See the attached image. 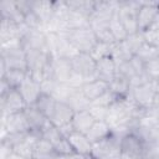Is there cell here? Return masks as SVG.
<instances>
[{"label": "cell", "mask_w": 159, "mask_h": 159, "mask_svg": "<svg viewBox=\"0 0 159 159\" xmlns=\"http://www.w3.org/2000/svg\"><path fill=\"white\" fill-rule=\"evenodd\" d=\"M123 137H118L111 133L108 137L103 138L92 144L91 157L93 159H119L122 155L120 140Z\"/></svg>", "instance_id": "obj_1"}, {"label": "cell", "mask_w": 159, "mask_h": 159, "mask_svg": "<svg viewBox=\"0 0 159 159\" xmlns=\"http://www.w3.org/2000/svg\"><path fill=\"white\" fill-rule=\"evenodd\" d=\"M140 6L142 1H118V15L128 36L140 32L137 20Z\"/></svg>", "instance_id": "obj_2"}, {"label": "cell", "mask_w": 159, "mask_h": 159, "mask_svg": "<svg viewBox=\"0 0 159 159\" xmlns=\"http://www.w3.org/2000/svg\"><path fill=\"white\" fill-rule=\"evenodd\" d=\"M63 35L67 36V39L70 40L72 46L78 52L91 53V51L93 50V47L98 42V40L96 37V34H94V31L91 26L72 30V31H68L67 34H63Z\"/></svg>", "instance_id": "obj_3"}, {"label": "cell", "mask_w": 159, "mask_h": 159, "mask_svg": "<svg viewBox=\"0 0 159 159\" xmlns=\"http://www.w3.org/2000/svg\"><path fill=\"white\" fill-rule=\"evenodd\" d=\"M72 61V67L73 71L78 75H81L82 77H84L86 82L97 80L96 78V68H97V61L86 52H78L73 58H71Z\"/></svg>", "instance_id": "obj_4"}, {"label": "cell", "mask_w": 159, "mask_h": 159, "mask_svg": "<svg viewBox=\"0 0 159 159\" xmlns=\"http://www.w3.org/2000/svg\"><path fill=\"white\" fill-rule=\"evenodd\" d=\"M30 130L31 128L25 112L11 113L6 117H1V139L6 137L7 133H26Z\"/></svg>", "instance_id": "obj_5"}, {"label": "cell", "mask_w": 159, "mask_h": 159, "mask_svg": "<svg viewBox=\"0 0 159 159\" xmlns=\"http://www.w3.org/2000/svg\"><path fill=\"white\" fill-rule=\"evenodd\" d=\"M1 117H6L11 113L24 112L27 108L25 99L17 89H10L5 96L0 97Z\"/></svg>", "instance_id": "obj_6"}, {"label": "cell", "mask_w": 159, "mask_h": 159, "mask_svg": "<svg viewBox=\"0 0 159 159\" xmlns=\"http://www.w3.org/2000/svg\"><path fill=\"white\" fill-rule=\"evenodd\" d=\"M159 15V2H154V1H142V6L138 11V27L139 31H144L148 27H150L153 25V22L155 21V19Z\"/></svg>", "instance_id": "obj_7"}, {"label": "cell", "mask_w": 159, "mask_h": 159, "mask_svg": "<svg viewBox=\"0 0 159 159\" xmlns=\"http://www.w3.org/2000/svg\"><path fill=\"white\" fill-rule=\"evenodd\" d=\"M129 96L132 97V99L134 101V103L144 109H148L153 106V101L155 97V91L154 87L152 84V81L142 84L139 87L132 88L129 92Z\"/></svg>", "instance_id": "obj_8"}, {"label": "cell", "mask_w": 159, "mask_h": 159, "mask_svg": "<svg viewBox=\"0 0 159 159\" xmlns=\"http://www.w3.org/2000/svg\"><path fill=\"white\" fill-rule=\"evenodd\" d=\"M17 91L21 93L22 98L25 99L27 107L29 106H35V103L37 102L39 97L41 96V87L40 83L36 82L30 75H27V77L24 80V82L20 84V87L17 88Z\"/></svg>", "instance_id": "obj_9"}, {"label": "cell", "mask_w": 159, "mask_h": 159, "mask_svg": "<svg viewBox=\"0 0 159 159\" xmlns=\"http://www.w3.org/2000/svg\"><path fill=\"white\" fill-rule=\"evenodd\" d=\"M51 56L47 51L43 50H27L26 51V61H27V71L29 73L41 72L43 67L51 61Z\"/></svg>", "instance_id": "obj_10"}, {"label": "cell", "mask_w": 159, "mask_h": 159, "mask_svg": "<svg viewBox=\"0 0 159 159\" xmlns=\"http://www.w3.org/2000/svg\"><path fill=\"white\" fill-rule=\"evenodd\" d=\"M22 48L27 50H43L47 51L46 47V32L43 30H30L21 39Z\"/></svg>", "instance_id": "obj_11"}, {"label": "cell", "mask_w": 159, "mask_h": 159, "mask_svg": "<svg viewBox=\"0 0 159 159\" xmlns=\"http://www.w3.org/2000/svg\"><path fill=\"white\" fill-rule=\"evenodd\" d=\"M51 63H52V68H53V73H55V80L57 82L67 83L70 77L73 73L71 58L55 57V58H51Z\"/></svg>", "instance_id": "obj_12"}, {"label": "cell", "mask_w": 159, "mask_h": 159, "mask_svg": "<svg viewBox=\"0 0 159 159\" xmlns=\"http://www.w3.org/2000/svg\"><path fill=\"white\" fill-rule=\"evenodd\" d=\"M120 148H122V153L138 159L144 150V143L133 133H128L125 134L122 140H120Z\"/></svg>", "instance_id": "obj_13"}, {"label": "cell", "mask_w": 159, "mask_h": 159, "mask_svg": "<svg viewBox=\"0 0 159 159\" xmlns=\"http://www.w3.org/2000/svg\"><path fill=\"white\" fill-rule=\"evenodd\" d=\"M116 75H117V65L111 56L103 57L97 61V68H96V78L97 80H102V81L109 83L113 81Z\"/></svg>", "instance_id": "obj_14"}, {"label": "cell", "mask_w": 159, "mask_h": 159, "mask_svg": "<svg viewBox=\"0 0 159 159\" xmlns=\"http://www.w3.org/2000/svg\"><path fill=\"white\" fill-rule=\"evenodd\" d=\"M73 114H75V111L66 102H57L55 111H53V114L51 116L50 120L57 128H61V127L70 124L72 122Z\"/></svg>", "instance_id": "obj_15"}, {"label": "cell", "mask_w": 159, "mask_h": 159, "mask_svg": "<svg viewBox=\"0 0 159 159\" xmlns=\"http://www.w3.org/2000/svg\"><path fill=\"white\" fill-rule=\"evenodd\" d=\"M30 7L41 20L45 31L46 26L51 22L55 15L53 1H30Z\"/></svg>", "instance_id": "obj_16"}, {"label": "cell", "mask_w": 159, "mask_h": 159, "mask_svg": "<svg viewBox=\"0 0 159 159\" xmlns=\"http://www.w3.org/2000/svg\"><path fill=\"white\" fill-rule=\"evenodd\" d=\"M71 147L73 148L75 153L81 154V155H91L92 152V143L91 140L87 138L86 134L80 133V132H72L68 137H67Z\"/></svg>", "instance_id": "obj_17"}, {"label": "cell", "mask_w": 159, "mask_h": 159, "mask_svg": "<svg viewBox=\"0 0 159 159\" xmlns=\"http://www.w3.org/2000/svg\"><path fill=\"white\" fill-rule=\"evenodd\" d=\"M109 89V83L102 81V80H93L89 82H86L82 87V92L83 94L91 101L93 102L94 99H97L99 96H102L103 93H106Z\"/></svg>", "instance_id": "obj_18"}, {"label": "cell", "mask_w": 159, "mask_h": 159, "mask_svg": "<svg viewBox=\"0 0 159 159\" xmlns=\"http://www.w3.org/2000/svg\"><path fill=\"white\" fill-rule=\"evenodd\" d=\"M94 122L96 119L92 117V114L88 111H80V112H75L71 124L76 132L87 134V132L91 129Z\"/></svg>", "instance_id": "obj_19"}, {"label": "cell", "mask_w": 159, "mask_h": 159, "mask_svg": "<svg viewBox=\"0 0 159 159\" xmlns=\"http://www.w3.org/2000/svg\"><path fill=\"white\" fill-rule=\"evenodd\" d=\"M75 112H80V111H88L89 107L92 106V102L83 94L82 88L78 89H73L71 96L68 97L67 102H66Z\"/></svg>", "instance_id": "obj_20"}, {"label": "cell", "mask_w": 159, "mask_h": 159, "mask_svg": "<svg viewBox=\"0 0 159 159\" xmlns=\"http://www.w3.org/2000/svg\"><path fill=\"white\" fill-rule=\"evenodd\" d=\"M25 114H26V118H27V122L30 124V128L32 132H41V128L43 127V124L46 123L47 118L37 109L36 106H29L25 111ZM41 134V133H40Z\"/></svg>", "instance_id": "obj_21"}, {"label": "cell", "mask_w": 159, "mask_h": 159, "mask_svg": "<svg viewBox=\"0 0 159 159\" xmlns=\"http://www.w3.org/2000/svg\"><path fill=\"white\" fill-rule=\"evenodd\" d=\"M109 134H111V128H109L108 123L106 120H96L86 135L93 144V143L108 137Z\"/></svg>", "instance_id": "obj_22"}, {"label": "cell", "mask_w": 159, "mask_h": 159, "mask_svg": "<svg viewBox=\"0 0 159 159\" xmlns=\"http://www.w3.org/2000/svg\"><path fill=\"white\" fill-rule=\"evenodd\" d=\"M56 152H55V147L53 144L45 139V138H39V140L35 144L34 148V158L36 159H50L56 157Z\"/></svg>", "instance_id": "obj_23"}, {"label": "cell", "mask_w": 159, "mask_h": 159, "mask_svg": "<svg viewBox=\"0 0 159 159\" xmlns=\"http://www.w3.org/2000/svg\"><path fill=\"white\" fill-rule=\"evenodd\" d=\"M109 91L114 93L118 98L127 97L130 92V84L127 78H124L120 75H116L112 82H109Z\"/></svg>", "instance_id": "obj_24"}, {"label": "cell", "mask_w": 159, "mask_h": 159, "mask_svg": "<svg viewBox=\"0 0 159 159\" xmlns=\"http://www.w3.org/2000/svg\"><path fill=\"white\" fill-rule=\"evenodd\" d=\"M56 103L57 101L52 97V96H48V94H43L41 93V96L39 97L37 102L35 103V106L37 107V109L47 118L50 119L51 116L53 114V111H55V107H56Z\"/></svg>", "instance_id": "obj_25"}, {"label": "cell", "mask_w": 159, "mask_h": 159, "mask_svg": "<svg viewBox=\"0 0 159 159\" xmlns=\"http://www.w3.org/2000/svg\"><path fill=\"white\" fill-rule=\"evenodd\" d=\"M109 30H111L116 42H122V41H124L128 37V34H127V31H125L120 19H119L118 9H117V11L114 12V15L112 16V19L109 21Z\"/></svg>", "instance_id": "obj_26"}, {"label": "cell", "mask_w": 159, "mask_h": 159, "mask_svg": "<svg viewBox=\"0 0 159 159\" xmlns=\"http://www.w3.org/2000/svg\"><path fill=\"white\" fill-rule=\"evenodd\" d=\"M27 75L29 72L21 71V70H6V72L1 76V78L6 81V83L12 89H17L20 84L24 82V80L27 77Z\"/></svg>", "instance_id": "obj_27"}, {"label": "cell", "mask_w": 159, "mask_h": 159, "mask_svg": "<svg viewBox=\"0 0 159 159\" xmlns=\"http://www.w3.org/2000/svg\"><path fill=\"white\" fill-rule=\"evenodd\" d=\"M68 7L76 12L82 14L86 17H89L96 6V1H88V0H75V1H66Z\"/></svg>", "instance_id": "obj_28"}, {"label": "cell", "mask_w": 159, "mask_h": 159, "mask_svg": "<svg viewBox=\"0 0 159 159\" xmlns=\"http://www.w3.org/2000/svg\"><path fill=\"white\" fill-rule=\"evenodd\" d=\"M40 133H41V138L50 140L52 144H56L58 140H61L63 138V135L60 132V128H57L55 124H52V122L50 119L46 120V123L41 128Z\"/></svg>", "instance_id": "obj_29"}, {"label": "cell", "mask_w": 159, "mask_h": 159, "mask_svg": "<svg viewBox=\"0 0 159 159\" xmlns=\"http://www.w3.org/2000/svg\"><path fill=\"white\" fill-rule=\"evenodd\" d=\"M135 56H138L142 61H144L147 63V62H149V61L155 60V58L159 57V48L144 42L142 45V47L138 50V52L135 53Z\"/></svg>", "instance_id": "obj_30"}, {"label": "cell", "mask_w": 159, "mask_h": 159, "mask_svg": "<svg viewBox=\"0 0 159 159\" xmlns=\"http://www.w3.org/2000/svg\"><path fill=\"white\" fill-rule=\"evenodd\" d=\"M75 88H72L68 83H63V82H57L53 92H52V97L57 101V102H67L68 97L71 96L72 91Z\"/></svg>", "instance_id": "obj_31"}, {"label": "cell", "mask_w": 159, "mask_h": 159, "mask_svg": "<svg viewBox=\"0 0 159 159\" xmlns=\"http://www.w3.org/2000/svg\"><path fill=\"white\" fill-rule=\"evenodd\" d=\"M113 47H114V43L113 45H109V43H103V42H97V45L93 47V50L91 51V56L98 61L103 57H108L112 55V51H113Z\"/></svg>", "instance_id": "obj_32"}, {"label": "cell", "mask_w": 159, "mask_h": 159, "mask_svg": "<svg viewBox=\"0 0 159 159\" xmlns=\"http://www.w3.org/2000/svg\"><path fill=\"white\" fill-rule=\"evenodd\" d=\"M125 42H127V45L129 46V48L132 50V52L135 55V53L138 52V50L142 47V45L144 43L143 34H142V32H137V34L129 35V36L125 39Z\"/></svg>", "instance_id": "obj_33"}, {"label": "cell", "mask_w": 159, "mask_h": 159, "mask_svg": "<svg viewBox=\"0 0 159 159\" xmlns=\"http://www.w3.org/2000/svg\"><path fill=\"white\" fill-rule=\"evenodd\" d=\"M144 73L148 76V78L150 81L159 80V57L145 63Z\"/></svg>", "instance_id": "obj_34"}, {"label": "cell", "mask_w": 159, "mask_h": 159, "mask_svg": "<svg viewBox=\"0 0 159 159\" xmlns=\"http://www.w3.org/2000/svg\"><path fill=\"white\" fill-rule=\"evenodd\" d=\"M55 147V152L57 155H71V154H75V150L73 148L71 147L70 142L67 138H62L61 140H58L56 144H53Z\"/></svg>", "instance_id": "obj_35"}, {"label": "cell", "mask_w": 159, "mask_h": 159, "mask_svg": "<svg viewBox=\"0 0 159 159\" xmlns=\"http://www.w3.org/2000/svg\"><path fill=\"white\" fill-rule=\"evenodd\" d=\"M117 75H120L123 76L124 78H127L128 81H130L135 75H138L135 72V70L133 68L130 61H127V62H123V63H119L117 65Z\"/></svg>", "instance_id": "obj_36"}, {"label": "cell", "mask_w": 159, "mask_h": 159, "mask_svg": "<svg viewBox=\"0 0 159 159\" xmlns=\"http://www.w3.org/2000/svg\"><path fill=\"white\" fill-rule=\"evenodd\" d=\"M94 34H96V37L99 42H103V43H109V45H113L116 43V40L109 30V26L108 27H102V29H98V30H93Z\"/></svg>", "instance_id": "obj_37"}, {"label": "cell", "mask_w": 159, "mask_h": 159, "mask_svg": "<svg viewBox=\"0 0 159 159\" xmlns=\"http://www.w3.org/2000/svg\"><path fill=\"white\" fill-rule=\"evenodd\" d=\"M118 97L114 94V93H112L109 89L106 92V93H103L102 96H99L97 99H94L93 102H92V104H94V106H103V107H109L116 99H117Z\"/></svg>", "instance_id": "obj_38"}, {"label": "cell", "mask_w": 159, "mask_h": 159, "mask_svg": "<svg viewBox=\"0 0 159 159\" xmlns=\"http://www.w3.org/2000/svg\"><path fill=\"white\" fill-rule=\"evenodd\" d=\"M108 109L109 107H103V106H94L92 104L88 109V112L92 114V117L96 120H106L108 117Z\"/></svg>", "instance_id": "obj_39"}, {"label": "cell", "mask_w": 159, "mask_h": 159, "mask_svg": "<svg viewBox=\"0 0 159 159\" xmlns=\"http://www.w3.org/2000/svg\"><path fill=\"white\" fill-rule=\"evenodd\" d=\"M150 82V80L148 78V76L143 72V73H139V75H135L130 81H129V84H130V89L132 88H135V87H139L142 84H145Z\"/></svg>", "instance_id": "obj_40"}, {"label": "cell", "mask_w": 159, "mask_h": 159, "mask_svg": "<svg viewBox=\"0 0 159 159\" xmlns=\"http://www.w3.org/2000/svg\"><path fill=\"white\" fill-rule=\"evenodd\" d=\"M57 84V81L56 80H43L41 83H40V87H41V92L43 94H48L51 96L55 87Z\"/></svg>", "instance_id": "obj_41"}, {"label": "cell", "mask_w": 159, "mask_h": 159, "mask_svg": "<svg viewBox=\"0 0 159 159\" xmlns=\"http://www.w3.org/2000/svg\"><path fill=\"white\" fill-rule=\"evenodd\" d=\"M130 63H132V66H133V68L135 70V72L139 75V73H143L144 72V68H145V62L144 61H142L138 56H133L132 57V60H130Z\"/></svg>", "instance_id": "obj_42"}, {"label": "cell", "mask_w": 159, "mask_h": 159, "mask_svg": "<svg viewBox=\"0 0 159 159\" xmlns=\"http://www.w3.org/2000/svg\"><path fill=\"white\" fill-rule=\"evenodd\" d=\"M150 129V135H152V142H158L159 143V122L152 124L149 127Z\"/></svg>", "instance_id": "obj_43"}, {"label": "cell", "mask_w": 159, "mask_h": 159, "mask_svg": "<svg viewBox=\"0 0 159 159\" xmlns=\"http://www.w3.org/2000/svg\"><path fill=\"white\" fill-rule=\"evenodd\" d=\"M6 159H26V158H24V157H21V155H19L17 153H15V152H11L9 155H7V158Z\"/></svg>", "instance_id": "obj_44"}, {"label": "cell", "mask_w": 159, "mask_h": 159, "mask_svg": "<svg viewBox=\"0 0 159 159\" xmlns=\"http://www.w3.org/2000/svg\"><path fill=\"white\" fill-rule=\"evenodd\" d=\"M152 107L159 109V93H155V97H154V101H153V106Z\"/></svg>", "instance_id": "obj_45"}, {"label": "cell", "mask_w": 159, "mask_h": 159, "mask_svg": "<svg viewBox=\"0 0 159 159\" xmlns=\"http://www.w3.org/2000/svg\"><path fill=\"white\" fill-rule=\"evenodd\" d=\"M152 84H153V87H154V91H155V93H159V80L152 81Z\"/></svg>", "instance_id": "obj_46"}, {"label": "cell", "mask_w": 159, "mask_h": 159, "mask_svg": "<svg viewBox=\"0 0 159 159\" xmlns=\"http://www.w3.org/2000/svg\"><path fill=\"white\" fill-rule=\"evenodd\" d=\"M119 159H134V158H132V157H129V155H127V154L122 153V155H120V158H119Z\"/></svg>", "instance_id": "obj_47"}]
</instances>
